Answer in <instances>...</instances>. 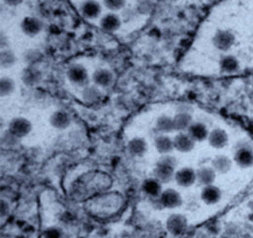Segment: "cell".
<instances>
[{
  "label": "cell",
  "mask_w": 253,
  "mask_h": 238,
  "mask_svg": "<svg viewBox=\"0 0 253 238\" xmlns=\"http://www.w3.org/2000/svg\"><path fill=\"white\" fill-rule=\"evenodd\" d=\"M112 186V179L103 173H89L80 177L72 186V194L80 201L90 199L104 193Z\"/></svg>",
  "instance_id": "cell-1"
},
{
  "label": "cell",
  "mask_w": 253,
  "mask_h": 238,
  "mask_svg": "<svg viewBox=\"0 0 253 238\" xmlns=\"http://www.w3.org/2000/svg\"><path fill=\"white\" fill-rule=\"evenodd\" d=\"M86 209L91 215L106 218L115 215L119 209L123 207L124 199L123 196L117 192L114 193H102L99 196L88 199L86 203Z\"/></svg>",
  "instance_id": "cell-2"
},
{
  "label": "cell",
  "mask_w": 253,
  "mask_h": 238,
  "mask_svg": "<svg viewBox=\"0 0 253 238\" xmlns=\"http://www.w3.org/2000/svg\"><path fill=\"white\" fill-rule=\"evenodd\" d=\"M177 160L170 155H163L158 160L154 170V175L162 184H169L175 177Z\"/></svg>",
  "instance_id": "cell-3"
},
{
  "label": "cell",
  "mask_w": 253,
  "mask_h": 238,
  "mask_svg": "<svg viewBox=\"0 0 253 238\" xmlns=\"http://www.w3.org/2000/svg\"><path fill=\"white\" fill-rule=\"evenodd\" d=\"M234 162L242 168H250L253 166V147L250 143L242 141L236 144Z\"/></svg>",
  "instance_id": "cell-4"
},
{
  "label": "cell",
  "mask_w": 253,
  "mask_h": 238,
  "mask_svg": "<svg viewBox=\"0 0 253 238\" xmlns=\"http://www.w3.org/2000/svg\"><path fill=\"white\" fill-rule=\"evenodd\" d=\"M33 126L28 119L24 117H16L12 119L9 123L8 132L15 136L16 139H23V137L27 136L30 132Z\"/></svg>",
  "instance_id": "cell-5"
},
{
  "label": "cell",
  "mask_w": 253,
  "mask_h": 238,
  "mask_svg": "<svg viewBox=\"0 0 253 238\" xmlns=\"http://www.w3.org/2000/svg\"><path fill=\"white\" fill-rule=\"evenodd\" d=\"M67 77L69 80L74 85L86 87L89 83V74L86 68L82 65H72L67 71Z\"/></svg>",
  "instance_id": "cell-6"
},
{
  "label": "cell",
  "mask_w": 253,
  "mask_h": 238,
  "mask_svg": "<svg viewBox=\"0 0 253 238\" xmlns=\"http://www.w3.org/2000/svg\"><path fill=\"white\" fill-rule=\"evenodd\" d=\"M235 43V36L230 30H218L212 38V44L217 49L226 52Z\"/></svg>",
  "instance_id": "cell-7"
},
{
  "label": "cell",
  "mask_w": 253,
  "mask_h": 238,
  "mask_svg": "<svg viewBox=\"0 0 253 238\" xmlns=\"http://www.w3.org/2000/svg\"><path fill=\"white\" fill-rule=\"evenodd\" d=\"M159 201L164 208L169 209H174L182 205V198L180 193L175 189H172V188L162 191L159 197Z\"/></svg>",
  "instance_id": "cell-8"
},
{
  "label": "cell",
  "mask_w": 253,
  "mask_h": 238,
  "mask_svg": "<svg viewBox=\"0 0 253 238\" xmlns=\"http://www.w3.org/2000/svg\"><path fill=\"white\" fill-rule=\"evenodd\" d=\"M174 179L178 186L182 188H189L198 181L197 171L193 170L192 167H181L176 171Z\"/></svg>",
  "instance_id": "cell-9"
},
{
  "label": "cell",
  "mask_w": 253,
  "mask_h": 238,
  "mask_svg": "<svg viewBox=\"0 0 253 238\" xmlns=\"http://www.w3.org/2000/svg\"><path fill=\"white\" fill-rule=\"evenodd\" d=\"M174 147L177 152L187 154L192 152L195 147V141L188 132H178L174 137Z\"/></svg>",
  "instance_id": "cell-10"
},
{
  "label": "cell",
  "mask_w": 253,
  "mask_h": 238,
  "mask_svg": "<svg viewBox=\"0 0 253 238\" xmlns=\"http://www.w3.org/2000/svg\"><path fill=\"white\" fill-rule=\"evenodd\" d=\"M80 12L87 20H96L102 13V7L96 0H85L80 5Z\"/></svg>",
  "instance_id": "cell-11"
},
{
  "label": "cell",
  "mask_w": 253,
  "mask_h": 238,
  "mask_svg": "<svg viewBox=\"0 0 253 238\" xmlns=\"http://www.w3.org/2000/svg\"><path fill=\"white\" fill-rule=\"evenodd\" d=\"M23 33L28 37H36L43 30V23L38 17L27 16L21 23Z\"/></svg>",
  "instance_id": "cell-12"
},
{
  "label": "cell",
  "mask_w": 253,
  "mask_h": 238,
  "mask_svg": "<svg viewBox=\"0 0 253 238\" xmlns=\"http://www.w3.org/2000/svg\"><path fill=\"white\" fill-rule=\"evenodd\" d=\"M91 79L96 86L107 88V87H110L114 82V74L112 71L109 70V69L100 68L92 73Z\"/></svg>",
  "instance_id": "cell-13"
},
{
  "label": "cell",
  "mask_w": 253,
  "mask_h": 238,
  "mask_svg": "<svg viewBox=\"0 0 253 238\" xmlns=\"http://www.w3.org/2000/svg\"><path fill=\"white\" fill-rule=\"evenodd\" d=\"M207 141L212 148L222 149L227 145V143H229V135H227L225 130L221 128H216L211 131Z\"/></svg>",
  "instance_id": "cell-14"
},
{
  "label": "cell",
  "mask_w": 253,
  "mask_h": 238,
  "mask_svg": "<svg viewBox=\"0 0 253 238\" xmlns=\"http://www.w3.org/2000/svg\"><path fill=\"white\" fill-rule=\"evenodd\" d=\"M187 219L182 215H170L167 221V228L174 235H180L187 229Z\"/></svg>",
  "instance_id": "cell-15"
},
{
  "label": "cell",
  "mask_w": 253,
  "mask_h": 238,
  "mask_svg": "<svg viewBox=\"0 0 253 238\" xmlns=\"http://www.w3.org/2000/svg\"><path fill=\"white\" fill-rule=\"evenodd\" d=\"M222 198V192L217 186L210 185L203 187L201 192V198L207 205H214L220 202Z\"/></svg>",
  "instance_id": "cell-16"
},
{
  "label": "cell",
  "mask_w": 253,
  "mask_h": 238,
  "mask_svg": "<svg viewBox=\"0 0 253 238\" xmlns=\"http://www.w3.org/2000/svg\"><path fill=\"white\" fill-rule=\"evenodd\" d=\"M187 132L195 141V143H198L208 140L211 131L208 130L205 123L200 121H193V123L190 126Z\"/></svg>",
  "instance_id": "cell-17"
},
{
  "label": "cell",
  "mask_w": 253,
  "mask_h": 238,
  "mask_svg": "<svg viewBox=\"0 0 253 238\" xmlns=\"http://www.w3.org/2000/svg\"><path fill=\"white\" fill-rule=\"evenodd\" d=\"M49 122L55 129L65 130L71 124V117L67 112L58 110L50 115Z\"/></svg>",
  "instance_id": "cell-18"
},
{
  "label": "cell",
  "mask_w": 253,
  "mask_h": 238,
  "mask_svg": "<svg viewBox=\"0 0 253 238\" xmlns=\"http://www.w3.org/2000/svg\"><path fill=\"white\" fill-rule=\"evenodd\" d=\"M100 26L106 33H115L122 27V18L115 13H107L101 18Z\"/></svg>",
  "instance_id": "cell-19"
},
{
  "label": "cell",
  "mask_w": 253,
  "mask_h": 238,
  "mask_svg": "<svg viewBox=\"0 0 253 238\" xmlns=\"http://www.w3.org/2000/svg\"><path fill=\"white\" fill-rule=\"evenodd\" d=\"M142 190L145 194H146V196H148L150 198H159L160 194L163 191L162 190V183L159 179H157L156 177L147 178L143 181Z\"/></svg>",
  "instance_id": "cell-20"
},
{
  "label": "cell",
  "mask_w": 253,
  "mask_h": 238,
  "mask_svg": "<svg viewBox=\"0 0 253 238\" xmlns=\"http://www.w3.org/2000/svg\"><path fill=\"white\" fill-rule=\"evenodd\" d=\"M155 147L162 156L169 155L175 149L174 140L168 134H159L155 139Z\"/></svg>",
  "instance_id": "cell-21"
},
{
  "label": "cell",
  "mask_w": 253,
  "mask_h": 238,
  "mask_svg": "<svg viewBox=\"0 0 253 238\" xmlns=\"http://www.w3.org/2000/svg\"><path fill=\"white\" fill-rule=\"evenodd\" d=\"M173 119L175 131L177 132H187L190 126L193 123L192 116L188 112H178Z\"/></svg>",
  "instance_id": "cell-22"
},
{
  "label": "cell",
  "mask_w": 253,
  "mask_h": 238,
  "mask_svg": "<svg viewBox=\"0 0 253 238\" xmlns=\"http://www.w3.org/2000/svg\"><path fill=\"white\" fill-rule=\"evenodd\" d=\"M217 172L213 170L212 166H203L200 167L197 171V179L198 183L203 187L213 185L216 180Z\"/></svg>",
  "instance_id": "cell-23"
},
{
  "label": "cell",
  "mask_w": 253,
  "mask_h": 238,
  "mask_svg": "<svg viewBox=\"0 0 253 238\" xmlns=\"http://www.w3.org/2000/svg\"><path fill=\"white\" fill-rule=\"evenodd\" d=\"M148 150V144L142 137H133L128 143V152L133 157H143Z\"/></svg>",
  "instance_id": "cell-24"
},
{
  "label": "cell",
  "mask_w": 253,
  "mask_h": 238,
  "mask_svg": "<svg viewBox=\"0 0 253 238\" xmlns=\"http://www.w3.org/2000/svg\"><path fill=\"white\" fill-rule=\"evenodd\" d=\"M233 161L224 155H219L214 157L211 161V166L214 171L219 174H226L231 171Z\"/></svg>",
  "instance_id": "cell-25"
},
{
  "label": "cell",
  "mask_w": 253,
  "mask_h": 238,
  "mask_svg": "<svg viewBox=\"0 0 253 238\" xmlns=\"http://www.w3.org/2000/svg\"><path fill=\"white\" fill-rule=\"evenodd\" d=\"M156 130L160 134H169L175 131L174 127V119L168 115H161L158 117L156 121Z\"/></svg>",
  "instance_id": "cell-26"
},
{
  "label": "cell",
  "mask_w": 253,
  "mask_h": 238,
  "mask_svg": "<svg viewBox=\"0 0 253 238\" xmlns=\"http://www.w3.org/2000/svg\"><path fill=\"white\" fill-rule=\"evenodd\" d=\"M221 71L226 74H233L239 70V61L232 55L223 56L220 60Z\"/></svg>",
  "instance_id": "cell-27"
},
{
  "label": "cell",
  "mask_w": 253,
  "mask_h": 238,
  "mask_svg": "<svg viewBox=\"0 0 253 238\" xmlns=\"http://www.w3.org/2000/svg\"><path fill=\"white\" fill-rule=\"evenodd\" d=\"M101 97V91L98 89V86L87 85L83 90V100L86 103L97 102Z\"/></svg>",
  "instance_id": "cell-28"
},
{
  "label": "cell",
  "mask_w": 253,
  "mask_h": 238,
  "mask_svg": "<svg viewBox=\"0 0 253 238\" xmlns=\"http://www.w3.org/2000/svg\"><path fill=\"white\" fill-rule=\"evenodd\" d=\"M15 90V83L14 80L10 78H2L0 82V95L1 97L10 96Z\"/></svg>",
  "instance_id": "cell-29"
},
{
  "label": "cell",
  "mask_w": 253,
  "mask_h": 238,
  "mask_svg": "<svg viewBox=\"0 0 253 238\" xmlns=\"http://www.w3.org/2000/svg\"><path fill=\"white\" fill-rule=\"evenodd\" d=\"M15 61H16V57H15L14 53L12 52L11 49H2L1 60H0L2 68H4V69L11 68L15 64Z\"/></svg>",
  "instance_id": "cell-30"
},
{
  "label": "cell",
  "mask_w": 253,
  "mask_h": 238,
  "mask_svg": "<svg viewBox=\"0 0 253 238\" xmlns=\"http://www.w3.org/2000/svg\"><path fill=\"white\" fill-rule=\"evenodd\" d=\"M126 3V0H103L104 7L113 12L124 9Z\"/></svg>",
  "instance_id": "cell-31"
},
{
  "label": "cell",
  "mask_w": 253,
  "mask_h": 238,
  "mask_svg": "<svg viewBox=\"0 0 253 238\" xmlns=\"http://www.w3.org/2000/svg\"><path fill=\"white\" fill-rule=\"evenodd\" d=\"M40 79V73L38 72L37 70H35V69H33V70H26L25 71V74H24V80L25 83L26 84H30L33 85L35 83H37L38 80H39Z\"/></svg>",
  "instance_id": "cell-32"
},
{
  "label": "cell",
  "mask_w": 253,
  "mask_h": 238,
  "mask_svg": "<svg viewBox=\"0 0 253 238\" xmlns=\"http://www.w3.org/2000/svg\"><path fill=\"white\" fill-rule=\"evenodd\" d=\"M45 238H61V233L58 229L56 228H49L44 233Z\"/></svg>",
  "instance_id": "cell-33"
},
{
  "label": "cell",
  "mask_w": 253,
  "mask_h": 238,
  "mask_svg": "<svg viewBox=\"0 0 253 238\" xmlns=\"http://www.w3.org/2000/svg\"><path fill=\"white\" fill-rule=\"evenodd\" d=\"M23 1L24 0H3V2L7 5H10V7H16V5H20Z\"/></svg>",
  "instance_id": "cell-34"
}]
</instances>
